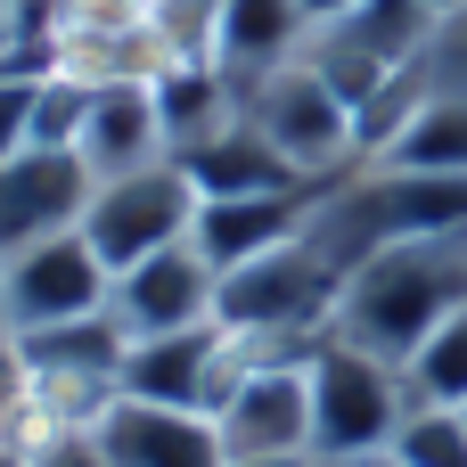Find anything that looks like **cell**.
<instances>
[{
	"label": "cell",
	"mask_w": 467,
	"mask_h": 467,
	"mask_svg": "<svg viewBox=\"0 0 467 467\" xmlns=\"http://www.w3.org/2000/svg\"><path fill=\"white\" fill-rule=\"evenodd\" d=\"M460 304H467V230L460 238H410V246H386L345 271L337 337L402 369Z\"/></svg>",
	"instance_id": "1"
},
{
	"label": "cell",
	"mask_w": 467,
	"mask_h": 467,
	"mask_svg": "<svg viewBox=\"0 0 467 467\" xmlns=\"http://www.w3.org/2000/svg\"><path fill=\"white\" fill-rule=\"evenodd\" d=\"M238 107H246V123L304 172V181H337V172H353L361 164V131H353V107H345V90L312 66V57H296V66H279V74H263V82H246L238 90Z\"/></svg>",
	"instance_id": "2"
},
{
	"label": "cell",
	"mask_w": 467,
	"mask_h": 467,
	"mask_svg": "<svg viewBox=\"0 0 467 467\" xmlns=\"http://www.w3.org/2000/svg\"><path fill=\"white\" fill-rule=\"evenodd\" d=\"M410 419V378L345 337L312 353V460H369Z\"/></svg>",
	"instance_id": "3"
},
{
	"label": "cell",
	"mask_w": 467,
	"mask_h": 467,
	"mask_svg": "<svg viewBox=\"0 0 467 467\" xmlns=\"http://www.w3.org/2000/svg\"><path fill=\"white\" fill-rule=\"evenodd\" d=\"M197 181L164 156V164H148V172H123V181H90V205H82V238H90V254L107 263V271H131V263H148V254H164V246H181L189 230H197Z\"/></svg>",
	"instance_id": "4"
},
{
	"label": "cell",
	"mask_w": 467,
	"mask_h": 467,
	"mask_svg": "<svg viewBox=\"0 0 467 467\" xmlns=\"http://www.w3.org/2000/svg\"><path fill=\"white\" fill-rule=\"evenodd\" d=\"M107 287H115V271L90 254V238L57 230L41 246L0 254V328L33 337V328H57V320H90V312H107Z\"/></svg>",
	"instance_id": "5"
},
{
	"label": "cell",
	"mask_w": 467,
	"mask_h": 467,
	"mask_svg": "<svg viewBox=\"0 0 467 467\" xmlns=\"http://www.w3.org/2000/svg\"><path fill=\"white\" fill-rule=\"evenodd\" d=\"M246 378V353L222 320L205 328H172V337H131L123 345V394L131 402H164V410H222Z\"/></svg>",
	"instance_id": "6"
},
{
	"label": "cell",
	"mask_w": 467,
	"mask_h": 467,
	"mask_svg": "<svg viewBox=\"0 0 467 467\" xmlns=\"http://www.w3.org/2000/svg\"><path fill=\"white\" fill-rule=\"evenodd\" d=\"M57 74L82 82H156L172 74V49L156 33V0H57Z\"/></svg>",
	"instance_id": "7"
},
{
	"label": "cell",
	"mask_w": 467,
	"mask_h": 467,
	"mask_svg": "<svg viewBox=\"0 0 467 467\" xmlns=\"http://www.w3.org/2000/svg\"><path fill=\"white\" fill-rule=\"evenodd\" d=\"M230 460H312V361H254L213 410Z\"/></svg>",
	"instance_id": "8"
},
{
	"label": "cell",
	"mask_w": 467,
	"mask_h": 467,
	"mask_svg": "<svg viewBox=\"0 0 467 467\" xmlns=\"http://www.w3.org/2000/svg\"><path fill=\"white\" fill-rule=\"evenodd\" d=\"M213 304H222V271L197 254V238H181V246H164V254H148V263L115 271V287H107V312H115V328H123V337L205 328V320H213Z\"/></svg>",
	"instance_id": "9"
},
{
	"label": "cell",
	"mask_w": 467,
	"mask_h": 467,
	"mask_svg": "<svg viewBox=\"0 0 467 467\" xmlns=\"http://www.w3.org/2000/svg\"><path fill=\"white\" fill-rule=\"evenodd\" d=\"M90 443H99L107 467H230L205 410H164V402H131V394L107 402Z\"/></svg>",
	"instance_id": "10"
},
{
	"label": "cell",
	"mask_w": 467,
	"mask_h": 467,
	"mask_svg": "<svg viewBox=\"0 0 467 467\" xmlns=\"http://www.w3.org/2000/svg\"><path fill=\"white\" fill-rule=\"evenodd\" d=\"M82 205H90V172L82 156H8L0 164V254L16 246H41L57 230H82Z\"/></svg>",
	"instance_id": "11"
},
{
	"label": "cell",
	"mask_w": 467,
	"mask_h": 467,
	"mask_svg": "<svg viewBox=\"0 0 467 467\" xmlns=\"http://www.w3.org/2000/svg\"><path fill=\"white\" fill-rule=\"evenodd\" d=\"M82 172L90 181H123L164 164V115H156V82H90V115H82Z\"/></svg>",
	"instance_id": "12"
},
{
	"label": "cell",
	"mask_w": 467,
	"mask_h": 467,
	"mask_svg": "<svg viewBox=\"0 0 467 467\" xmlns=\"http://www.w3.org/2000/svg\"><path fill=\"white\" fill-rule=\"evenodd\" d=\"M312 197H320V181H312V189H271V197H205L189 238H197V254H205L213 271H238V263H254V254L304 238Z\"/></svg>",
	"instance_id": "13"
},
{
	"label": "cell",
	"mask_w": 467,
	"mask_h": 467,
	"mask_svg": "<svg viewBox=\"0 0 467 467\" xmlns=\"http://www.w3.org/2000/svg\"><path fill=\"white\" fill-rule=\"evenodd\" d=\"M312 41V16L304 0H222V25H213V66L246 90L279 66H296Z\"/></svg>",
	"instance_id": "14"
},
{
	"label": "cell",
	"mask_w": 467,
	"mask_h": 467,
	"mask_svg": "<svg viewBox=\"0 0 467 467\" xmlns=\"http://www.w3.org/2000/svg\"><path fill=\"white\" fill-rule=\"evenodd\" d=\"M189 181H197V197H271V189H312L254 123H246V107H238V123L230 131H213L205 148H189V156H172Z\"/></svg>",
	"instance_id": "15"
},
{
	"label": "cell",
	"mask_w": 467,
	"mask_h": 467,
	"mask_svg": "<svg viewBox=\"0 0 467 467\" xmlns=\"http://www.w3.org/2000/svg\"><path fill=\"white\" fill-rule=\"evenodd\" d=\"M156 115H164V148L189 156L238 123V82L222 66H172V74H156Z\"/></svg>",
	"instance_id": "16"
},
{
	"label": "cell",
	"mask_w": 467,
	"mask_h": 467,
	"mask_svg": "<svg viewBox=\"0 0 467 467\" xmlns=\"http://www.w3.org/2000/svg\"><path fill=\"white\" fill-rule=\"evenodd\" d=\"M435 66V57H427ZM378 164H410V172H467V90L435 82L427 107L410 115V131L378 156Z\"/></svg>",
	"instance_id": "17"
},
{
	"label": "cell",
	"mask_w": 467,
	"mask_h": 467,
	"mask_svg": "<svg viewBox=\"0 0 467 467\" xmlns=\"http://www.w3.org/2000/svg\"><path fill=\"white\" fill-rule=\"evenodd\" d=\"M402 378H410V402H435V410H467V304L402 361Z\"/></svg>",
	"instance_id": "18"
},
{
	"label": "cell",
	"mask_w": 467,
	"mask_h": 467,
	"mask_svg": "<svg viewBox=\"0 0 467 467\" xmlns=\"http://www.w3.org/2000/svg\"><path fill=\"white\" fill-rule=\"evenodd\" d=\"M402 467H467V410H435V402H410V419L394 427L386 443Z\"/></svg>",
	"instance_id": "19"
},
{
	"label": "cell",
	"mask_w": 467,
	"mask_h": 467,
	"mask_svg": "<svg viewBox=\"0 0 467 467\" xmlns=\"http://www.w3.org/2000/svg\"><path fill=\"white\" fill-rule=\"evenodd\" d=\"M33 90H41V74H16V82H0V164H8V156H25V123H33Z\"/></svg>",
	"instance_id": "20"
},
{
	"label": "cell",
	"mask_w": 467,
	"mask_h": 467,
	"mask_svg": "<svg viewBox=\"0 0 467 467\" xmlns=\"http://www.w3.org/2000/svg\"><path fill=\"white\" fill-rule=\"evenodd\" d=\"M16 410H25V369H16V337L0 328V443L16 427Z\"/></svg>",
	"instance_id": "21"
},
{
	"label": "cell",
	"mask_w": 467,
	"mask_h": 467,
	"mask_svg": "<svg viewBox=\"0 0 467 467\" xmlns=\"http://www.w3.org/2000/svg\"><path fill=\"white\" fill-rule=\"evenodd\" d=\"M25 467H107L90 435H49L41 451H25Z\"/></svg>",
	"instance_id": "22"
},
{
	"label": "cell",
	"mask_w": 467,
	"mask_h": 467,
	"mask_svg": "<svg viewBox=\"0 0 467 467\" xmlns=\"http://www.w3.org/2000/svg\"><path fill=\"white\" fill-rule=\"evenodd\" d=\"M353 8H369V0H304V16H312V33H320V25H337V16H353Z\"/></svg>",
	"instance_id": "23"
},
{
	"label": "cell",
	"mask_w": 467,
	"mask_h": 467,
	"mask_svg": "<svg viewBox=\"0 0 467 467\" xmlns=\"http://www.w3.org/2000/svg\"><path fill=\"white\" fill-rule=\"evenodd\" d=\"M419 8H427L435 25H460V16H467V0H419Z\"/></svg>",
	"instance_id": "24"
},
{
	"label": "cell",
	"mask_w": 467,
	"mask_h": 467,
	"mask_svg": "<svg viewBox=\"0 0 467 467\" xmlns=\"http://www.w3.org/2000/svg\"><path fill=\"white\" fill-rule=\"evenodd\" d=\"M320 467H402L394 451H369V460H320Z\"/></svg>",
	"instance_id": "25"
},
{
	"label": "cell",
	"mask_w": 467,
	"mask_h": 467,
	"mask_svg": "<svg viewBox=\"0 0 467 467\" xmlns=\"http://www.w3.org/2000/svg\"><path fill=\"white\" fill-rule=\"evenodd\" d=\"M230 467H320V460H230Z\"/></svg>",
	"instance_id": "26"
},
{
	"label": "cell",
	"mask_w": 467,
	"mask_h": 467,
	"mask_svg": "<svg viewBox=\"0 0 467 467\" xmlns=\"http://www.w3.org/2000/svg\"><path fill=\"white\" fill-rule=\"evenodd\" d=\"M16 8H25V0H0V41H8V25H16Z\"/></svg>",
	"instance_id": "27"
},
{
	"label": "cell",
	"mask_w": 467,
	"mask_h": 467,
	"mask_svg": "<svg viewBox=\"0 0 467 467\" xmlns=\"http://www.w3.org/2000/svg\"><path fill=\"white\" fill-rule=\"evenodd\" d=\"M0 467H25V451H16V443H0Z\"/></svg>",
	"instance_id": "28"
}]
</instances>
